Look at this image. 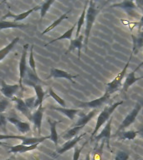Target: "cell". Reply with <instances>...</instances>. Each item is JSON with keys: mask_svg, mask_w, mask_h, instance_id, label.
<instances>
[{"mask_svg": "<svg viewBox=\"0 0 143 160\" xmlns=\"http://www.w3.org/2000/svg\"><path fill=\"white\" fill-rule=\"evenodd\" d=\"M101 8H97L96 4L94 1H90L88 5L86 14H85V21H86V27L85 31V47H87L88 42H89V37H90V31L92 28L95 18L99 14Z\"/></svg>", "mask_w": 143, "mask_h": 160, "instance_id": "6da1fadb", "label": "cell"}, {"mask_svg": "<svg viewBox=\"0 0 143 160\" xmlns=\"http://www.w3.org/2000/svg\"><path fill=\"white\" fill-rule=\"evenodd\" d=\"M124 101H120V102H115L114 104L112 105H106L104 107L103 110L100 112V113L98 116L97 121H96V125H95V128L94 131L91 133V137H90V140L93 139V138L95 137V135L97 133L98 130L100 129V128L102 126L103 124H105V122H107L109 118H110V117H111V114L112 112L115 110V108L120 106V104H122Z\"/></svg>", "mask_w": 143, "mask_h": 160, "instance_id": "7a4b0ae2", "label": "cell"}, {"mask_svg": "<svg viewBox=\"0 0 143 160\" xmlns=\"http://www.w3.org/2000/svg\"><path fill=\"white\" fill-rule=\"evenodd\" d=\"M132 55L133 53L131 52V54H130V58L128 59L127 62L125 63V67L123 68V69L120 71V72L118 73L117 76H116L111 82L106 83V90H105V91H106L110 95L112 94L113 92L118 91V90L120 88V87L122 86V80L123 78H124V77H125V72H126V70H127V68L129 67V65H130V59H131V58H132Z\"/></svg>", "mask_w": 143, "mask_h": 160, "instance_id": "3957f363", "label": "cell"}, {"mask_svg": "<svg viewBox=\"0 0 143 160\" xmlns=\"http://www.w3.org/2000/svg\"><path fill=\"white\" fill-rule=\"evenodd\" d=\"M143 107V101L142 102H138L135 106L134 107L132 110H131V112H129L127 114V116L125 118V119L123 120V122L120 123V125L118 128V129L116 130V132H115V134H114L113 136L115 137L116 135H118L119 132H120L122 130H124L125 128H126L127 127H129L130 124H132L133 122H135V118L137 117L138 113L141 109V108Z\"/></svg>", "mask_w": 143, "mask_h": 160, "instance_id": "277c9868", "label": "cell"}, {"mask_svg": "<svg viewBox=\"0 0 143 160\" xmlns=\"http://www.w3.org/2000/svg\"><path fill=\"white\" fill-rule=\"evenodd\" d=\"M29 48V44L24 45L23 48L22 55H21V58H20L19 62V87L22 90H24V87H23V79L26 76V72L28 70V66L26 63V57H27V50Z\"/></svg>", "mask_w": 143, "mask_h": 160, "instance_id": "5b68a950", "label": "cell"}, {"mask_svg": "<svg viewBox=\"0 0 143 160\" xmlns=\"http://www.w3.org/2000/svg\"><path fill=\"white\" fill-rule=\"evenodd\" d=\"M110 95L105 91V93L101 97L98 98L95 100H92V101H90V102H81L80 105H81V107L90 108L92 109H98L99 108L101 107L103 104H105V102L110 99Z\"/></svg>", "mask_w": 143, "mask_h": 160, "instance_id": "8992f818", "label": "cell"}, {"mask_svg": "<svg viewBox=\"0 0 143 160\" xmlns=\"http://www.w3.org/2000/svg\"><path fill=\"white\" fill-rule=\"evenodd\" d=\"M86 133H87V132H84V133H81L80 136H77V137L74 138L73 139L68 140L67 142H65V143H64V144L61 146V148H60V149L57 150L56 155L55 156V158L58 157L59 155L63 154V153H65V152H66V151H68V150H70L71 149V148H75V145L80 142V140H81V138H82L84 136L86 135Z\"/></svg>", "mask_w": 143, "mask_h": 160, "instance_id": "52a82bcc", "label": "cell"}, {"mask_svg": "<svg viewBox=\"0 0 143 160\" xmlns=\"http://www.w3.org/2000/svg\"><path fill=\"white\" fill-rule=\"evenodd\" d=\"M45 108L43 107V105L40 106L38 108L37 110L35 111L34 113H32V117L31 120L34 124L35 128L38 130V134L40 135L41 133V126H42V119H43V114H44V111H45Z\"/></svg>", "mask_w": 143, "mask_h": 160, "instance_id": "ba28073f", "label": "cell"}, {"mask_svg": "<svg viewBox=\"0 0 143 160\" xmlns=\"http://www.w3.org/2000/svg\"><path fill=\"white\" fill-rule=\"evenodd\" d=\"M79 75H72L66 71H64V70L58 69V68H52L50 69V76L48 77V78H66V79L70 80V82H72L73 83H75V81H74V78H77Z\"/></svg>", "mask_w": 143, "mask_h": 160, "instance_id": "9c48e42d", "label": "cell"}, {"mask_svg": "<svg viewBox=\"0 0 143 160\" xmlns=\"http://www.w3.org/2000/svg\"><path fill=\"white\" fill-rule=\"evenodd\" d=\"M19 84L9 85L7 84L6 82L3 80L2 81V88H1V92L3 94L6 98H11L14 97V94L16 93L18 90L19 89Z\"/></svg>", "mask_w": 143, "mask_h": 160, "instance_id": "30bf717a", "label": "cell"}, {"mask_svg": "<svg viewBox=\"0 0 143 160\" xmlns=\"http://www.w3.org/2000/svg\"><path fill=\"white\" fill-rule=\"evenodd\" d=\"M12 101L16 102V108L21 113L24 115L25 117H27L29 120H31V117H32V112L31 110L28 108V106L25 104L24 100H23L21 98L19 97H13L12 98Z\"/></svg>", "mask_w": 143, "mask_h": 160, "instance_id": "8fae6325", "label": "cell"}, {"mask_svg": "<svg viewBox=\"0 0 143 160\" xmlns=\"http://www.w3.org/2000/svg\"><path fill=\"white\" fill-rule=\"evenodd\" d=\"M40 5H38V6H35V7H34L33 8H31V9L28 10V11H26V12H22V13H19V14H13L11 12H8L7 14H5L4 16L2 18V19L1 20L5 19L6 18H13L14 19L13 20V22H19V21H22V20H24V18H27L30 13H32L33 12H34V11H37V10H40Z\"/></svg>", "mask_w": 143, "mask_h": 160, "instance_id": "7c38bea8", "label": "cell"}, {"mask_svg": "<svg viewBox=\"0 0 143 160\" xmlns=\"http://www.w3.org/2000/svg\"><path fill=\"white\" fill-rule=\"evenodd\" d=\"M110 8H123L125 10L129 15H133L132 13H135V10L137 8V6L134 1L127 0V1H123V2L112 4Z\"/></svg>", "mask_w": 143, "mask_h": 160, "instance_id": "4fadbf2b", "label": "cell"}, {"mask_svg": "<svg viewBox=\"0 0 143 160\" xmlns=\"http://www.w3.org/2000/svg\"><path fill=\"white\" fill-rule=\"evenodd\" d=\"M83 40H84L83 35H80L78 38H75V39L70 40V47H69L67 51L65 52V54H68L69 52L73 51V50L78 49V58L80 59V55H81V49L83 48Z\"/></svg>", "mask_w": 143, "mask_h": 160, "instance_id": "5bb4252c", "label": "cell"}, {"mask_svg": "<svg viewBox=\"0 0 143 160\" xmlns=\"http://www.w3.org/2000/svg\"><path fill=\"white\" fill-rule=\"evenodd\" d=\"M112 118H113L111 116L110 119L108 120L107 122H106V124L105 125V128L100 132V133L95 136V140L96 142L100 141L102 138H105V139L107 140V142H109V140H110V137H111V122H112Z\"/></svg>", "mask_w": 143, "mask_h": 160, "instance_id": "9a60e30c", "label": "cell"}, {"mask_svg": "<svg viewBox=\"0 0 143 160\" xmlns=\"http://www.w3.org/2000/svg\"><path fill=\"white\" fill-rule=\"evenodd\" d=\"M7 119L11 123L14 124L15 126L17 127L18 130H19L20 132H22V133H26V132H28L29 131H30V125L28 122H23V121H20V120L12 117H8Z\"/></svg>", "mask_w": 143, "mask_h": 160, "instance_id": "2e32d148", "label": "cell"}, {"mask_svg": "<svg viewBox=\"0 0 143 160\" xmlns=\"http://www.w3.org/2000/svg\"><path fill=\"white\" fill-rule=\"evenodd\" d=\"M133 40V54H136L138 51L143 47V32H139L136 36L134 34H131Z\"/></svg>", "mask_w": 143, "mask_h": 160, "instance_id": "e0dca14e", "label": "cell"}, {"mask_svg": "<svg viewBox=\"0 0 143 160\" xmlns=\"http://www.w3.org/2000/svg\"><path fill=\"white\" fill-rule=\"evenodd\" d=\"M83 128H84V126H75V127L69 128L65 132H63L62 134L60 135V137L65 140L73 139L74 138L77 137L78 133L80 132V131Z\"/></svg>", "mask_w": 143, "mask_h": 160, "instance_id": "ac0fdd59", "label": "cell"}, {"mask_svg": "<svg viewBox=\"0 0 143 160\" xmlns=\"http://www.w3.org/2000/svg\"><path fill=\"white\" fill-rule=\"evenodd\" d=\"M61 122H62V121H52L51 119H48V122L50 123V139L51 140V141H53V142L55 143V146H57L58 142H59V135H58L57 130H56V125Z\"/></svg>", "mask_w": 143, "mask_h": 160, "instance_id": "d6986e66", "label": "cell"}, {"mask_svg": "<svg viewBox=\"0 0 143 160\" xmlns=\"http://www.w3.org/2000/svg\"><path fill=\"white\" fill-rule=\"evenodd\" d=\"M38 145H39V143L30 145V146H26V145L23 144L14 145V146L9 147V152H14V153L19 152V153H23V152H29V151H32V150L35 149L38 147Z\"/></svg>", "mask_w": 143, "mask_h": 160, "instance_id": "ffe728a7", "label": "cell"}, {"mask_svg": "<svg viewBox=\"0 0 143 160\" xmlns=\"http://www.w3.org/2000/svg\"><path fill=\"white\" fill-rule=\"evenodd\" d=\"M51 109L56 110L59 112H62L63 114H65L67 118H69L70 120H74L75 117L76 116L78 112H80V109H73V108H62V107H51Z\"/></svg>", "mask_w": 143, "mask_h": 160, "instance_id": "44dd1931", "label": "cell"}, {"mask_svg": "<svg viewBox=\"0 0 143 160\" xmlns=\"http://www.w3.org/2000/svg\"><path fill=\"white\" fill-rule=\"evenodd\" d=\"M34 88L35 93H36V102H35V108H39L43 104V101L45 98V92L43 90L42 86L40 84L33 85Z\"/></svg>", "mask_w": 143, "mask_h": 160, "instance_id": "7402d4cb", "label": "cell"}, {"mask_svg": "<svg viewBox=\"0 0 143 160\" xmlns=\"http://www.w3.org/2000/svg\"><path fill=\"white\" fill-rule=\"evenodd\" d=\"M135 71L134 70V71H132L131 72H130V73L127 75V77L125 78V82H124V84H123V90H124L125 92L127 91L128 88H129L134 82H137L138 80H140L143 78V77L135 78Z\"/></svg>", "mask_w": 143, "mask_h": 160, "instance_id": "603a6c76", "label": "cell"}, {"mask_svg": "<svg viewBox=\"0 0 143 160\" xmlns=\"http://www.w3.org/2000/svg\"><path fill=\"white\" fill-rule=\"evenodd\" d=\"M27 26L28 24H24V23H18V22H10V21L0 20V30L8 29V28H24Z\"/></svg>", "mask_w": 143, "mask_h": 160, "instance_id": "cb8c5ba5", "label": "cell"}, {"mask_svg": "<svg viewBox=\"0 0 143 160\" xmlns=\"http://www.w3.org/2000/svg\"><path fill=\"white\" fill-rule=\"evenodd\" d=\"M98 112H99V109H93L92 111H90L89 113H87V114L85 115V116H83L82 118H80V119L75 122V126H84V127H85V125L87 124L88 122L92 119L93 117H94Z\"/></svg>", "mask_w": 143, "mask_h": 160, "instance_id": "d4e9b609", "label": "cell"}, {"mask_svg": "<svg viewBox=\"0 0 143 160\" xmlns=\"http://www.w3.org/2000/svg\"><path fill=\"white\" fill-rule=\"evenodd\" d=\"M19 38H15L13 39L12 42H10L6 47H4L3 48H2V49L0 50V62H1V61L9 53L10 51L14 48L15 44L19 42Z\"/></svg>", "mask_w": 143, "mask_h": 160, "instance_id": "484cf974", "label": "cell"}, {"mask_svg": "<svg viewBox=\"0 0 143 160\" xmlns=\"http://www.w3.org/2000/svg\"><path fill=\"white\" fill-rule=\"evenodd\" d=\"M88 5H89V1H86L85 3V6H84V8H83V11L81 12V15L80 17L79 18V19L77 21V30H76V37L78 38L80 36V32L81 30V28H82L83 24L85 23V14H86V10H87Z\"/></svg>", "mask_w": 143, "mask_h": 160, "instance_id": "4316f807", "label": "cell"}, {"mask_svg": "<svg viewBox=\"0 0 143 160\" xmlns=\"http://www.w3.org/2000/svg\"><path fill=\"white\" fill-rule=\"evenodd\" d=\"M27 76H28V81H29V82H28L27 84L29 85H34V84H40V83H42V80L40 79V78L38 77L37 73H34V72H33L32 70L30 68L28 67V70H27Z\"/></svg>", "mask_w": 143, "mask_h": 160, "instance_id": "83f0119b", "label": "cell"}, {"mask_svg": "<svg viewBox=\"0 0 143 160\" xmlns=\"http://www.w3.org/2000/svg\"><path fill=\"white\" fill-rule=\"evenodd\" d=\"M70 11H71V9H70V11H68V12H65V13H63V14L61 15V16H60V17L58 18V19H56L55 22H53L52 24H50L49 27L46 28H45V29L43 31V32L41 33V35H45V33H47L48 32L51 31V30L54 29L55 27H57L58 25L60 24V22H62L63 20H65V19H66V18H68V13H69V12H70Z\"/></svg>", "mask_w": 143, "mask_h": 160, "instance_id": "f1b7e54d", "label": "cell"}, {"mask_svg": "<svg viewBox=\"0 0 143 160\" xmlns=\"http://www.w3.org/2000/svg\"><path fill=\"white\" fill-rule=\"evenodd\" d=\"M75 27H77V22H75V24L73 25L72 27L70 28V29L67 30L66 32H65V33H63L60 37L57 38H55V39H53L51 40L50 42H49L48 43H46L45 44V46H48L49 44H51V43H53V42H56V41H59V40H61V39H65V38H67V39H70L71 40L72 38V34H73V32H74V30H75Z\"/></svg>", "mask_w": 143, "mask_h": 160, "instance_id": "f546056e", "label": "cell"}, {"mask_svg": "<svg viewBox=\"0 0 143 160\" xmlns=\"http://www.w3.org/2000/svg\"><path fill=\"white\" fill-rule=\"evenodd\" d=\"M138 134L137 131H125L118 133L119 138L120 139H127V140H133L135 139L136 135Z\"/></svg>", "mask_w": 143, "mask_h": 160, "instance_id": "4dcf8cb0", "label": "cell"}, {"mask_svg": "<svg viewBox=\"0 0 143 160\" xmlns=\"http://www.w3.org/2000/svg\"><path fill=\"white\" fill-rule=\"evenodd\" d=\"M55 2V0H48L40 6V18L42 19L50 9V6Z\"/></svg>", "mask_w": 143, "mask_h": 160, "instance_id": "1f68e13d", "label": "cell"}, {"mask_svg": "<svg viewBox=\"0 0 143 160\" xmlns=\"http://www.w3.org/2000/svg\"><path fill=\"white\" fill-rule=\"evenodd\" d=\"M49 94H50V97H52L53 98H54V99H55L58 103H59V104L61 105L62 108H65L66 104H65V100L63 99V98H61L59 95L56 94V93L55 92V91L53 90L52 88H50V89H49Z\"/></svg>", "mask_w": 143, "mask_h": 160, "instance_id": "d6a6232c", "label": "cell"}, {"mask_svg": "<svg viewBox=\"0 0 143 160\" xmlns=\"http://www.w3.org/2000/svg\"><path fill=\"white\" fill-rule=\"evenodd\" d=\"M29 62V67L30 68H31V70H32L34 73H37V72H36V68H35L34 58V45H33L32 47H31V48H30Z\"/></svg>", "mask_w": 143, "mask_h": 160, "instance_id": "836d02e7", "label": "cell"}, {"mask_svg": "<svg viewBox=\"0 0 143 160\" xmlns=\"http://www.w3.org/2000/svg\"><path fill=\"white\" fill-rule=\"evenodd\" d=\"M87 142L88 141H86V142H85L80 148H78L77 146L75 147V151H74V154H73V160H79V158H80V152H81V151H82L83 148H84V147H85V145L87 144Z\"/></svg>", "mask_w": 143, "mask_h": 160, "instance_id": "e575fe53", "label": "cell"}, {"mask_svg": "<svg viewBox=\"0 0 143 160\" xmlns=\"http://www.w3.org/2000/svg\"><path fill=\"white\" fill-rule=\"evenodd\" d=\"M25 104L27 105L28 108L30 110L35 108V102H36V97H30L24 99Z\"/></svg>", "mask_w": 143, "mask_h": 160, "instance_id": "d590c367", "label": "cell"}, {"mask_svg": "<svg viewBox=\"0 0 143 160\" xmlns=\"http://www.w3.org/2000/svg\"><path fill=\"white\" fill-rule=\"evenodd\" d=\"M129 157H130V155L127 152H124V151H119L115 155V160H128Z\"/></svg>", "mask_w": 143, "mask_h": 160, "instance_id": "8d00e7d4", "label": "cell"}, {"mask_svg": "<svg viewBox=\"0 0 143 160\" xmlns=\"http://www.w3.org/2000/svg\"><path fill=\"white\" fill-rule=\"evenodd\" d=\"M9 105V101L8 98H3L0 100V113H2L7 109V108Z\"/></svg>", "mask_w": 143, "mask_h": 160, "instance_id": "74e56055", "label": "cell"}, {"mask_svg": "<svg viewBox=\"0 0 143 160\" xmlns=\"http://www.w3.org/2000/svg\"><path fill=\"white\" fill-rule=\"evenodd\" d=\"M7 118L3 113H0V128H2L3 132H7L6 130V124H7Z\"/></svg>", "mask_w": 143, "mask_h": 160, "instance_id": "f35d334b", "label": "cell"}, {"mask_svg": "<svg viewBox=\"0 0 143 160\" xmlns=\"http://www.w3.org/2000/svg\"><path fill=\"white\" fill-rule=\"evenodd\" d=\"M138 28H139V32H143V15L140 18V22L138 23Z\"/></svg>", "mask_w": 143, "mask_h": 160, "instance_id": "ab89813d", "label": "cell"}, {"mask_svg": "<svg viewBox=\"0 0 143 160\" xmlns=\"http://www.w3.org/2000/svg\"><path fill=\"white\" fill-rule=\"evenodd\" d=\"M135 2V4H136V6L140 8V9H141V11H142V12H143V0H141V1L136 0Z\"/></svg>", "mask_w": 143, "mask_h": 160, "instance_id": "60d3db41", "label": "cell"}, {"mask_svg": "<svg viewBox=\"0 0 143 160\" xmlns=\"http://www.w3.org/2000/svg\"><path fill=\"white\" fill-rule=\"evenodd\" d=\"M137 132H138V133H139V134L140 135V136H141V137L143 138V127L141 128H140V129L138 130Z\"/></svg>", "mask_w": 143, "mask_h": 160, "instance_id": "b9f144b4", "label": "cell"}, {"mask_svg": "<svg viewBox=\"0 0 143 160\" xmlns=\"http://www.w3.org/2000/svg\"><path fill=\"white\" fill-rule=\"evenodd\" d=\"M142 65H143V59H142V62H140V64H139V65H138V66H137V68H135V72H136V71H138V69H139V68H140L141 67Z\"/></svg>", "mask_w": 143, "mask_h": 160, "instance_id": "7bdbcfd3", "label": "cell"}, {"mask_svg": "<svg viewBox=\"0 0 143 160\" xmlns=\"http://www.w3.org/2000/svg\"><path fill=\"white\" fill-rule=\"evenodd\" d=\"M85 160H90V152H89V153H87V155H86V158H85Z\"/></svg>", "mask_w": 143, "mask_h": 160, "instance_id": "ee69618b", "label": "cell"}, {"mask_svg": "<svg viewBox=\"0 0 143 160\" xmlns=\"http://www.w3.org/2000/svg\"><path fill=\"white\" fill-rule=\"evenodd\" d=\"M0 146H8V145L7 143H5V142H3L0 141Z\"/></svg>", "mask_w": 143, "mask_h": 160, "instance_id": "f6af8a7d", "label": "cell"}, {"mask_svg": "<svg viewBox=\"0 0 143 160\" xmlns=\"http://www.w3.org/2000/svg\"><path fill=\"white\" fill-rule=\"evenodd\" d=\"M6 160H12V158H8V159H6Z\"/></svg>", "mask_w": 143, "mask_h": 160, "instance_id": "bcb514c9", "label": "cell"}, {"mask_svg": "<svg viewBox=\"0 0 143 160\" xmlns=\"http://www.w3.org/2000/svg\"><path fill=\"white\" fill-rule=\"evenodd\" d=\"M0 149H1V148H0Z\"/></svg>", "mask_w": 143, "mask_h": 160, "instance_id": "7dc6e473", "label": "cell"}, {"mask_svg": "<svg viewBox=\"0 0 143 160\" xmlns=\"http://www.w3.org/2000/svg\"><path fill=\"white\" fill-rule=\"evenodd\" d=\"M0 31H1V30H0Z\"/></svg>", "mask_w": 143, "mask_h": 160, "instance_id": "c3c4849f", "label": "cell"}]
</instances>
